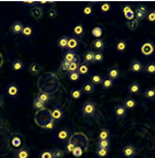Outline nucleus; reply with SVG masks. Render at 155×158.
I'll return each mask as SVG.
<instances>
[{
    "label": "nucleus",
    "mask_w": 155,
    "mask_h": 158,
    "mask_svg": "<svg viewBox=\"0 0 155 158\" xmlns=\"http://www.w3.org/2000/svg\"><path fill=\"white\" fill-rule=\"evenodd\" d=\"M33 108H35L37 111L44 110V109H45V103H43L41 101H39V100L36 98V99L33 100Z\"/></svg>",
    "instance_id": "36"
},
{
    "label": "nucleus",
    "mask_w": 155,
    "mask_h": 158,
    "mask_svg": "<svg viewBox=\"0 0 155 158\" xmlns=\"http://www.w3.org/2000/svg\"><path fill=\"white\" fill-rule=\"evenodd\" d=\"M147 20L149 22H155V13L154 12H149L147 14Z\"/></svg>",
    "instance_id": "53"
},
{
    "label": "nucleus",
    "mask_w": 155,
    "mask_h": 158,
    "mask_svg": "<svg viewBox=\"0 0 155 158\" xmlns=\"http://www.w3.org/2000/svg\"><path fill=\"white\" fill-rule=\"evenodd\" d=\"M68 78L71 81H77V80H80V75L78 72H71V73H68Z\"/></svg>",
    "instance_id": "48"
},
{
    "label": "nucleus",
    "mask_w": 155,
    "mask_h": 158,
    "mask_svg": "<svg viewBox=\"0 0 155 158\" xmlns=\"http://www.w3.org/2000/svg\"><path fill=\"white\" fill-rule=\"evenodd\" d=\"M56 10L54 9V8H52V9H50V12H48V15H50V17H55L56 16Z\"/></svg>",
    "instance_id": "54"
},
{
    "label": "nucleus",
    "mask_w": 155,
    "mask_h": 158,
    "mask_svg": "<svg viewBox=\"0 0 155 158\" xmlns=\"http://www.w3.org/2000/svg\"><path fill=\"white\" fill-rule=\"evenodd\" d=\"M72 33L76 38H83L84 33H85V27L83 24H76L74 29H72Z\"/></svg>",
    "instance_id": "15"
},
{
    "label": "nucleus",
    "mask_w": 155,
    "mask_h": 158,
    "mask_svg": "<svg viewBox=\"0 0 155 158\" xmlns=\"http://www.w3.org/2000/svg\"><path fill=\"white\" fill-rule=\"evenodd\" d=\"M82 13H83V15H85V16H91V15L94 14L93 8H92L91 6H86V7H84L83 10H82Z\"/></svg>",
    "instance_id": "46"
},
{
    "label": "nucleus",
    "mask_w": 155,
    "mask_h": 158,
    "mask_svg": "<svg viewBox=\"0 0 155 158\" xmlns=\"http://www.w3.org/2000/svg\"><path fill=\"white\" fill-rule=\"evenodd\" d=\"M29 156H30L29 149L24 148V147L20 148V149H19V150L15 152V157L16 158H29Z\"/></svg>",
    "instance_id": "23"
},
{
    "label": "nucleus",
    "mask_w": 155,
    "mask_h": 158,
    "mask_svg": "<svg viewBox=\"0 0 155 158\" xmlns=\"http://www.w3.org/2000/svg\"><path fill=\"white\" fill-rule=\"evenodd\" d=\"M110 8H111V6H110V4H109V2H102V4H101V6H100V12H101V13H107V12H109V10H110Z\"/></svg>",
    "instance_id": "47"
},
{
    "label": "nucleus",
    "mask_w": 155,
    "mask_h": 158,
    "mask_svg": "<svg viewBox=\"0 0 155 158\" xmlns=\"http://www.w3.org/2000/svg\"><path fill=\"white\" fill-rule=\"evenodd\" d=\"M103 61V55L101 52H96L94 53V63H100Z\"/></svg>",
    "instance_id": "49"
},
{
    "label": "nucleus",
    "mask_w": 155,
    "mask_h": 158,
    "mask_svg": "<svg viewBox=\"0 0 155 158\" xmlns=\"http://www.w3.org/2000/svg\"><path fill=\"white\" fill-rule=\"evenodd\" d=\"M94 53H96V52L92 51V49L86 52V53L84 54V63L85 64L94 63Z\"/></svg>",
    "instance_id": "21"
},
{
    "label": "nucleus",
    "mask_w": 155,
    "mask_h": 158,
    "mask_svg": "<svg viewBox=\"0 0 155 158\" xmlns=\"http://www.w3.org/2000/svg\"><path fill=\"white\" fill-rule=\"evenodd\" d=\"M55 127H56V122L54 120V119L51 118L50 119V122H48L43 128L46 131H53V130H55Z\"/></svg>",
    "instance_id": "40"
},
{
    "label": "nucleus",
    "mask_w": 155,
    "mask_h": 158,
    "mask_svg": "<svg viewBox=\"0 0 155 158\" xmlns=\"http://www.w3.org/2000/svg\"><path fill=\"white\" fill-rule=\"evenodd\" d=\"M80 64L78 62H71V63H69V68H68V72L69 73H71V72H77L78 70V67H80Z\"/></svg>",
    "instance_id": "42"
},
{
    "label": "nucleus",
    "mask_w": 155,
    "mask_h": 158,
    "mask_svg": "<svg viewBox=\"0 0 155 158\" xmlns=\"http://www.w3.org/2000/svg\"><path fill=\"white\" fill-rule=\"evenodd\" d=\"M145 72L147 73V75L152 76V75H155V62H149V63L145 67Z\"/></svg>",
    "instance_id": "31"
},
{
    "label": "nucleus",
    "mask_w": 155,
    "mask_h": 158,
    "mask_svg": "<svg viewBox=\"0 0 155 158\" xmlns=\"http://www.w3.org/2000/svg\"><path fill=\"white\" fill-rule=\"evenodd\" d=\"M75 157H80L82 156V154H83V149H82V147H78V146H76L75 147V149L72 150L71 152Z\"/></svg>",
    "instance_id": "50"
},
{
    "label": "nucleus",
    "mask_w": 155,
    "mask_h": 158,
    "mask_svg": "<svg viewBox=\"0 0 155 158\" xmlns=\"http://www.w3.org/2000/svg\"><path fill=\"white\" fill-rule=\"evenodd\" d=\"M30 15L33 17V19H36V20H39L40 17L43 16V9L41 7L39 6H33V7L30 8Z\"/></svg>",
    "instance_id": "19"
},
{
    "label": "nucleus",
    "mask_w": 155,
    "mask_h": 158,
    "mask_svg": "<svg viewBox=\"0 0 155 158\" xmlns=\"http://www.w3.org/2000/svg\"><path fill=\"white\" fill-rule=\"evenodd\" d=\"M155 52V45L153 41H146L140 46V53L144 56H151L152 54H154Z\"/></svg>",
    "instance_id": "3"
},
{
    "label": "nucleus",
    "mask_w": 155,
    "mask_h": 158,
    "mask_svg": "<svg viewBox=\"0 0 155 158\" xmlns=\"http://www.w3.org/2000/svg\"><path fill=\"white\" fill-rule=\"evenodd\" d=\"M69 138H70V131H69V128H67V127L61 128V130L58 132V134H56V139H58L59 141H68Z\"/></svg>",
    "instance_id": "11"
},
{
    "label": "nucleus",
    "mask_w": 155,
    "mask_h": 158,
    "mask_svg": "<svg viewBox=\"0 0 155 158\" xmlns=\"http://www.w3.org/2000/svg\"><path fill=\"white\" fill-rule=\"evenodd\" d=\"M50 115H51L52 119H54L55 122H59V120L62 119V117H63V115H64L63 109L58 107V106H55V107L52 108V110L50 111Z\"/></svg>",
    "instance_id": "5"
},
{
    "label": "nucleus",
    "mask_w": 155,
    "mask_h": 158,
    "mask_svg": "<svg viewBox=\"0 0 155 158\" xmlns=\"http://www.w3.org/2000/svg\"><path fill=\"white\" fill-rule=\"evenodd\" d=\"M123 12H124V14H125V16H127V19H129V21L133 20V16H135V13H133V12L131 10V9H130V7H129V6H125V7H124Z\"/></svg>",
    "instance_id": "41"
},
{
    "label": "nucleus",
    "mask_w": 155,
    "mask_h": 158,
    "mask_svg": "<svg viewBox=\"0 0 155 158\" xmlns=\"http://www.w3.org/2000/svg\"><path fill=\"white\" fill-rule=\"evenodd\" d=\"M51 119V115H50V111H47V109L44 110H40L37 112L36 115V123L39 126L44 127Z\"/></svg>",
    "instance_id": "2"
},
{
    "label": "nucleus",
    "mask_w": 155,
    "mask_h": 158,
    "mask_svg": "<svg viewBox=\"0 0 155 158\" xmlns=\"http://www.w3.org/2000/svg\"><path fill=\"white\" fill-rule=\"evenodd\" d=\"M78 45H80L78 38H76V37H69L67 49L68 51H74V49H76V48L78 47Z\"/></svg>",
    "instance_id": "20"
},
{
    "label": "nucleus",
    "mask_w": 155,
    "mask_h": 158,
    "mask_svg": "<svg viewBox=\"0 0 155 158\" xmlns=\"http://www.w3.org/2000/svg\"><path fill=\"white\" fill-rule=\"evenodd\" d=\"M63 60L67 61V62H69V63H71V62H78V63H80V56L77 55V53L74 51L66 52L63 55Z\"/></svg>",
    "instance_id": "9"
},
{
    "label": "nucleus",
    "mask_w": 155,
    "mask_h": 158,
    "mask_svg": "<svg viewBox=\"0 0 155 158\" xmlns=\"http://www.w3.org/2000/svg\"><path fill=\"white\" fill-rule=\"evenodd\" d=\"M122 152H123L125 158H133L137 155V149L133 144H127V146L123 147Z\"/></svg>",
    "instance_id": "7"
},
{
    "label": "nucleus",
    "mask_w": 155,
    "mask_h": 158,
    "mask_svg": "<svg viewBox=\"0 0 155 158\" xmlns=\"http://www.w3.org/2000/svg\"><path fill=\"white\" fill-rule=\"evenodd\" d=\"M122 104L124 106V108L125 109H133V108L136 107V101L132 98H125V99L123 100V102H122Z\"/></svg>",
    "instance_id": "27"
},
{
    "label": "nucleus",
    "mask_w": 155,
    "mask_h": 158,
    "mask_svg": "<svg viewBox=\"0 0 155 158\" xmlns=\"http://www.w3.org/2000/svg\"><path fill=\"white\" fill-rule=\"evenodd\" d=\"M52 155H53V158H63L66 152L63 150H61V149H55V150L52 151Z\"/></svg>",
    "instance_id": "44"
},
{
    "label": "nucleus",
    "mask_w": 155,
    "mask_h": 158,
    "mask_svg": "<svg viewBox=\"0 0 155 158\" xmlns=\"http://www.w3.org/2000/svg\"><path fill=\"white\" fill-rule=\"evenodd\" d=\"M69 94H70V96H71L72 99L80 100V98H82V95H83V92L80 91V89H71Z\"/></svg>",
    "instance_id": "38"
},
{
    "label": "nucleus",
    "mask_w": 155,
    "mask_h": 158,
    "mask_svg": "<svg viewBox=\"0 0 155 158\" xmlns=\"http://www.w3.org/2000/svg\"><path fill=\"white\" fill-rule=\"evenodd\" d=\"M80 91L83 92V94H86V95L94 94V92H96V86H94L90 80H85V81L82 84Z\"/></svg>",
    "instance_id": "4"
},
{
    "label": "nucleus",
    "mask_w": 155,
    "mask_h": 158,
    "mask_svg": "<svg viewBox=\"0 0 155 158\" xmlns=\"http://www.w3.org/2000/svg\"><path fill=\"white\" fill-rule=\"evenodd\" d=\"M68 40H69V37H68V36H62L59 40H58V46H59L61 49H67Z\"/></svg>",
    "instance_id": "28"
},
{
    "label": "nucleus",
    "mask_w": 155,
    "mask_h": 158,
    "mask_svg": "<svg viewBox=\"0 0 155 158\" xmlns=\"http://www.w3.org/2000/svg\"><path fill=\"white\" fill-rule=\"evenodd\" d=\"M97 148H101V149H108V150H109V148H110V142H109V140H101V141H99V140H98V143H97Z\"/></svg>",
    "instance_id": "33"
},
{
    "label": "nucleus",
    "mask_w": 155,
    "mask_h": 158,
    "mask_svg": "<svg viewBox=\"0 0 155 158\" xmlns=\"http://www.w3.org/2000/svg\"><path fill=\"white\" fill-rule=\"evenodd\" d=\"M101 85H102V87L105 88V89H110L111 87L114 86V80H111V79H109V78L106 77V78L102 79Z\"/></svg>",
    "instance_id": "32"
},
{
    "label": "nucleus",
    "mask_w": 155,
    "mask_h": 158,
    "mask_svg": "<svg viewBox=\"0 0 155 158\" xmlns=\"http://www.w3.org/2000/svg\"><path fill=\"white\" fill-rule=\"evenodd\" d=\"M11 67H12V69L14 70V71L16 72H20L22 71V70H24V68H25V64L21 61V60H13L12 63H11Z\"/></svg>",
    "instance_id": "17"
},
{
    "label": "nucleus",
    "mask_w": 155,
    "mask_h": 158,
    "mask_svg": "<svg viewBox=\"0 0 155 158\" xmlns=\"http://www.w3.org/2000/svg\"><path fill=\"white\" fill-rule=\"evenodd\" d=\"M114 115H115L117 120L125 117V115H127V109L124 108V106L122 103H118V104L115 106V108H114Z\"/></svg>",
    "instance_id": "8"
},
{
    "label": "nucleus",
    "mask_w": 155,
    "mask_h": 158,
    "mask_svg": "<svg viewBox=\"0 0 155 158\" xmlns=\"http://www.w3.org/2000/svg\"><path fill=\"white\" fill-rule=\"evenodd\" d=\"M23 4L27 5V6H32V7H33V6H36L37 5V2L36 1H24Z\"/></svg>",
    "instance_id": "55"
},
{
    "label": "nucleus",
    "mask_w": 155,
    "mask_h": 158,
    "mask_svg": "<svg viewBox=\"0 0 155 158\" xmlns=\"http://www.w3.org/2000/svg\"><path fill=\"white\" fill-rule=\"evenodd\" d=\"M121 76V71L116 67H110L107 69V78L111 79V80H116L119 78Z\"/></svg>",
    "instance_id": "14"
},
{
    "label": "nucleus",
    "mask_w": 155,
    "mask_h": 158,
    "mask_svg": "<svg viewBox=\"0 0 155 158\" xmlns=\"http://www.w3.org/2000/svg\"><path fill=\"white\" fill-rule=\"evenodd\" d=\"M91 46L94 48V49H97L98 52H101V53H102V51H105L106 47H107V46H106V41L103 39H101V38L93 40L91 44Z\"/></svg>",
    "instance_id": "12"
},
{
    "label": "nucleus",
    "mask_w": 155,
    "mask_h": 158,
    "mask_svg": "<svg viewBox=\"0 0 155 158\" xmlns=\"http://www.w3.org/2000/svg\"><path fill=\"white\" fill-rule=\"evenodd\" d=\"M127 92L130 93V94H140V92H141V87L138 83H132L130 86H127Z\"/></svg>",
    "instance_id": "22"
},
{
    "label": "nucleus",
    "mask_w": 155,
    "mask_h": 158,
    "mask_svg": "<svg viewBox=\"0 0 155 158\" xmlns=\"http://www.w3.org/2000/svg\"><path fill=\"white\" fill-rule=\"evenodd\" d=\"M135 15H136V19L138 21L146 19V16H147V8L145 7V6H138L135 10Z\"/></svg>",
    "instance_id": "10"
},
{
    "label": "nucleus",
    "mask_w": 155,
    "mask_h": 158,
    "mask_svg": "<svg viewBox=\"0 0 155 158\" xmlns=\"http://www.w3.org/2000/svg\"><path fill=\"white\" fill-rule=\"evenodd\" d=\"M88 71H90V68H88V64H85V63H80V67H78V70H77V72H78L80 76L88 75Z\"/></svg>",
    "instance_id": "30"
},
{
    "label": "nucleus",
    "mask_w": 155,
    "mask_h": 158,
    "mask_svg": "<svg viewBox=\"0 0 155 158\" xmlns=\"http://www.w3.org/2000/svg\"><path fill=\"white\" fill-rule=\"evenodd\" d=\"M97 111V107L96 103L92 102V101H86L82 106V109H80V112L84 117H93L94 114Z\"/></svg>",
    "instance_id": "1"
},
{
    "label": "nucleus",
    "mask_w": 155,
    "mask_h": 158,
    "mask_svg": "<svg viewBox=\"0 0 155 158\" xmlns=\"http://www.w3.org/2000/svg\"><path fill=\"white\" fill-rule=\"evenodd\" d=\"M32 33H33V30H32L31 27L24 24V28H23V30H22V33H21V35L23 37H31Z\"/></svg>",
    "instance_id": "34"
},
{
    "label": "nucleus",
    "mask_w": 155,
    "mask_h": 158,
    "mask_svg": "<svg viewBox=\"0 0 155 158\" xmlns=\"http://www.w3.org/2000/svg\"><path fill=\"white\" fill-rule=\"evenodd\" d=\"M39 158H53L51 150H44L39 154Z\"/></svg>",
    "instance_id": "51"
},
{
    "label": "nucleus",
    "mask_w": 155,
    "mask_h": 158,
    "mask_svg": "<svg viewBox=\"0 0 155 158\" xmlns=\"http://www.w3.org/2000/svg\"><path fill=\"white\" fill-rule=\"evenodd\" d=\"M127 27L129 30H131V31H135L137 29L140 27V21H138L137 19H133L131 21H127Z\"/></svg>",
    "instance_id": "24"
},
{
    "label": "nucleus",
    "mask_w": 155,
    "mask_h": 158,
    "mask_svg": "<svg viewBox=\"0 0 155 158\" xmlns=\"http://www.w3.org/2000/svg\"><path fill=\"white\" fill-rule=\"evenodd\" d=\"M144 70V65L143 63L140 62L139 60H132L130 62V71L136 73V75H139Z\"/></svg>",
    "instance_id": "6"
},
{
    "label": "nucleus",
    "mask_w": 155,
    "mask_h": 158,
    "mask_svg": "<svg viewBox=\"0 0 155 158\" xmlns=\"http://www.w3.org/2000/svg\"><path fill=\"white\" fill-rule=\"evenodd\" d=\"M96 154L98 155L100 158H105V157H107L108 149H101V148H97V149H96Z\"/></svg>",
    "instance_id": "43"
},
{
    "label": "nucleus",
    "mask_w": 155,
    "mask_h": 158,
    "mask_svg": "<svg viewBox=\"0 0 155 158\" xmlns=\"http://www.w3.org/2000/svg\"><path fill=\"white\" fill-rule=\"evenodd\" d=\"M23 28H24V24L22 23V22H20V21H15V22L11 25L9 30H11V32L14 33V35H21Z\"/></svg>",
    "instance_id": "13"
},
{
    "label": "nucleus",
    "mask_w": 155,
    "mask_h": 158,
    "mask_svg": "<svg viewBox=\"0 0 155 158\" xmlns=\"http://www.w3.org/2000/svg\"><path fill=\"white\" fill-rule=\"evenodd\" d=\"M6 93H7L8 96L15 98V96H17V94H19V87L16 86L14 83L9 84L7 86V88H6Z\"/></svg>",
    "instance_id": "18"
},
{
    "label": "nucleus",
    "mask_w": 155,
    "mask_h": 158,
    "mask_svg": "<svg viewBox=\"0 0 155 158\" xmlns=\"http://www.w3.org/2000/svg\"><path fill=\"white\" fill-rule=\"evenodd\" d=\"M144 96L146 99H154L155 98V87H152V88H148L145 91L144 93Z\"/></svg>",
    "instance_id": "39"
},
{
    "label": "nucleus",
    "mask_w": 155,
    "mask_h": 158,
    "mask_svg": "<svg viewBox=\"0 0 155 158\" xmlns=\"http://www.w3.org/2000/svg\"><path fill=\"white\" fill-rule=\"evenodd\" d=\"M153 12H154V13H155V9H154V10H153Z\"/></svg>",
    "instance_id": "57"
},
{
    "label": "nucleus",
    "mask_w": 155,
    "mask_h": 158,
    "mask_svg": "<svg viewBox=\"0 0 155 158\" xmlns=\"http://www.w3.org/2000/svg\"><path fill=\"white\" fill-rule=\"evenodd\" d=\"M92 35H93V37H96V39H99V37H101V35H102V29L100 28V27L93 28Z\"/></svg>",
    "instance_id": "45"
},
{
    "label": "nucleus",
    "mask_w": 155,
    "mask_h": 158,
    "mask_svg": "<svg viewBox=\"0 0 155 158\" xmlns=\"http://www.w3.org/2000/svg\"><path fill=\"white\" fill-rule=\"evenodd\" d=\"M36 98L39 100V101H41L43 103H45V104L51 101V96H50V94H48L47 92H40V93L37 94Z\"/></svg>",
    "instance_id": "25"
},
{
    "label": "nucleus",
    "mask_w": 155,
    "mask_h": 158,
    "mask_svg": "<svg viewBox=\"0 0 155 158\" xmlns=\"http://www.w3.org/2000/svg\"><path fill=\"white\" fill-rule=\"evenodd\" d=\"M76 147V138L75 136H70L69 138V140L67 141V143H66V146H64V152H67V154H70V152H72V150L75 149Z\"/></svg>",
    "instance_id": "16"
},
{
    "label": "nucleus",
    "mask_w": 155,
    "mask_h": 158,
    "mask_svg": "<svg viewBox=\"0 0 155 158\" xmlns=\"http://www.w3.org/2000/svg\"><path fill=\"white\" fill-rule=\"evenodd\" d=\"M127 47V43L125 40H119L118 43L116 44V51L117 52H124Z\"/></svg>",
    "instance_id": "35"
},
{
    "label": "nucleus",
    "mask_w": 155,
    "mask_h": 158,
    "mask_svg": "<svg viewBox=\"0 0 155 158\" xmlns=\"http://www.w3.org/2000/svg\"><path fill=\"white\" fill-rule=\"evenodd\" d=\"M29 72L31 73V75H37V73H39L40 70H41V67H40L39 64L37 63H31L30 65H29L28 68Z\"/></svg>",
    "instance_id": "29"
},
{
    "label": "nucleus",
    "mask_w": 155,
    "mask_h": 158,
    "mask_svg": "<svg viewBox=\"0 0 155 158\" xmlns=\"http://www.w3.org/2000/svg\"><path fill=\"white\" fill-rule=\"evenodd\" d=\"M102 79H103V77L101 75H99V73H93V75L90 77V81H91L94 86H97V85H101Z\"/></svg>",
    "instance_id": "26"
},
{
    "label": "nucleus",
    "mask_w": 155,
    "mask_h": 158,
    "mask_svg": "<svg viewBox=\"0 0 155 158\" xmlns=\"http://www.w3.org/2000/svg\"><path fill=\"white\" fill-rule=\"evenodd\" d=\"M68 68H69V62L62 60V62L60 64V70H62V71H64V72H68Z\"/></svg>",
    "instance_id": "52"
},
{
    "label": "nucleus",
    "mask_w": 155,
    "mask_h": 158,
    "mask_svg": "<svg viewBox=\"0 0 155 158\" xmlns=\"http://www.w3.org/2000/svg\"><path fill=\"white\" fill-rule=\"evenodd\" d=\"M108 138H109V131L106 130V128H102L99 132V135H98L99 141H101V140H108Z\"/></svg>",
    "instance_id": "37"
},
{
    "label": "nucleus",
    "mask_w": 155,
    "mask_h": 158,
    "mask_svg": "<svg viewBox=\"0 0 155 158\" xmlns=\"http://www.w3.org/2000/svg\"><path fill=\"white\" fill-rule=\"evenodd\" d=\"M4 102H5L4 96L0 94V108H2V106H4Z\"/></svg>",
    "instance_id": "56"
}]
</instances>
